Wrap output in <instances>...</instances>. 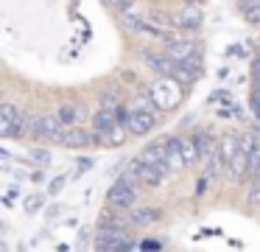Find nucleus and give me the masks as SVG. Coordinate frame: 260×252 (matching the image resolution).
Segmentation results:
<instances>
[{
    "instance_id": "22",
    "label": "nucleus",
    "mask_w": 260,
    "mask_h": 252,
    "mask_svg": "<svg viewBox=\"0 0 260 252\" xmlns=\"http://www.w3.org/2000/svg\"><path fill=\"white\" fill-rule=\"evenodd\" d=\"M179 65L185 67V70L190 73L193 78H199V76H202V70H204V65H202V56H190V59L179 62Z\"/></svg>"
},
{
    "instance_id": "5",
    "label": "nucleus",
    "mask_w": 260,
    "mask_h": 252,
    "mask_svg": "<svg viewBox=\"0 0 260 252\" xmlns=\"http://www.w3.org/2000/svg\"><path fill=\"white\" fill-rule=\"evenodd\" d=\"M137 157H140L146 165H154L159 174H162V177H168V174H171V165H168V143H162V140L148 143Z\"/></svg>"
},
{
    "instance_id": "27",
    "label": "nucleus",
    "mask_w": 260,
    "mask_h": 252,
    "mask_svg": "<svg viewBox=\"0 0 260 252\" xmlns=\"http://www.w3.org/2000/svg\"><path fill=\"white\" fill-rule=\"evenodd\" d=\"M92 165H95V160H92V157H90V160H81L79 162V171H87V168H92Z\"/></svg>"
},
{
    "instance_id": "24",
    "label": "nucleus",
    "mask_w": 260,
    "mask_h": 252,
    "mask_svg": "<svg viewBox=\"0 0 260 252\" xmlns=\"http://www.w3.org/2000/svg\"><path fill=\"white\" fill-rule=\"evenodd\" d=\"M246 202L252 207H260V174L254 179H249V196H246Z\"/></svg>"
},
{
    "instance_id": "7",
    "label": "nucleus",
    "mask_w": 260,
    "mask_h": 252,
    "mask_svg": "<svg viewBox=\"0 0 260 252\" xmlns=\"http://www.w3.org/2000/svg\"><path fill=\"white\" fill-rule=\"evenodd\" d=\"M20 118H23V109L12 101H3L0 104V137L3 140H14V129H17Z\"/></svg>"
},
{
    "instance_id": "3",
    "label": "nucleus",
    "mask_w": 260,
    "mask_h": 252,
    "mask_svg": "<svg viewBox=\"0 0 260 252\" xmlns=\"http://www.w3.org/2000/svg\"><path fill=\"white\" fill-rule=\"evenodd\" d=\"M137 202H140V199H137V188L126 185L123 179H115V182L109 185V190H107L109 210H132Z\"/></svg>"
},
{
    "instance_id": "2",
    "label": "nucleus",
    "mask_w": 260,
    "mask_h": 252,
    "mask_svg": "<svg viewBox=\"0 0 260 252\" xmlns=\"http://www.w3.org/2000/svg\"><path fill=\"white\" fill-rule=\"evenodd\" d=\"M135 241L129 233H115V230H101L95 233V252H132Z\"/></svg>"
},
{
    "instance_id": "12",
    "label": "nucleus",
    "mask_w": 260,
    "mask_h": 252,
    "mask_svg": "<svg viewBox=\"0 0 260 252\" xmlns=\"http://www.w3.org/2000/svg\"><path fill=\"white\" fill-rule=\"evenodd\" d=\"M95 140V134H90V129H81V126H68V132H64L62 137V146L64 149H87V146Z\"/></svg>"
},
{
    "instance_id": "23",
    "label": "nucleus",
    "mask_w": 260,
    "mask_h": 252,
    "mask_svg": "<svg viewBox=\"0 0 260 252\" xmlns=\"http://www.w3.org/2000/svg\"><path fill=\"white\" fill-rule=\"evenodd\" d=\"M70 182V177L68 174H59V177H53L51 182H48V196H59L64 190V185Z\"/></svg>"
},
{
    "instance_id": "10",
    "label": "nucleus",
    "mask_w": 260,
    "mask_h": 252,
    "mask_svg": "<svg viewBox=\"0 0 260 252\" xmlns=\"http://www.w3.org/2000/svg\"><path fill=\"white\" fill-rule=\"evenodd\" d=\"M68 126L62 123L59 115H40V137L42 140H51V143H62Z\"/></svg>"
},
{
    "instance_id": "9",
    "label": "nucleus",
    "mask_w": 260,
    "mask_h": 252,
    "mask_svg": "<svg viewBox=\"0 0 260 252\" xmlns=\"http://www.w3.org/2000/svg\"><path fill=\"white\" fill-rule=\"evenodd\" d=\"M126 129H129V134H135V137L148 134L154 129V112L132 109V106H129V121H126Z\"/></svg>"
},
{
    "instance_id": "17",
    "label": "nucleus",
    "mask_w": 260,
    "mask_h": 252,
    "mask_svg": "<svg viewBox=\"0 0 260 252\" xmlns=\"http://www.w3.org/2000/svg\"><path fill=\"white\" fill-rule=\"evenodd\" d=\"M126 137H129V129H126L123 123H118V126H115L112 132L98 134L95 143H101V146H112V149H118V146H123V143H126Z\"/></svg>"
},
{
    "instance_id": "19",
    "label": "nucleus",
    "mask_w": 260,
    "mask_h": 252,
    "mask_svg": "<svg viewBox=\"0 0 260 252\" xmlns=\"http://www.w3.org/2000/svg\"><path fill=\"white\" fill-rule=\"evenodd\" d=\"M98 104H101V109H120L123 106V95L118 90H107V93H101Z\"/></svg>"
},
{
    "instance_id": "20",
    "label": "nucleus",
    "mask_w": 260,
    "mask_h": 252,
    "mask_svg": "<svg viewBox=\"0 0 260 252\" xmlns=\"http://www.w3.org/2000/svg\"><path fill=\"white\" fill-rule=\"evenodd\" d=\"M56 115L62 118L64 126H76V121H79V106H73V104H62Z\"/></svg>"
},
{
    "instance_id": "28",
    "label": "nucleus",
    "mask_w": 260,
    "mask_h": 252,
    "mask_svg": "<svg viewBox=\"0 0 260 252\" xmlns=\"http://www.w3.org/2000/svg\"><path fill=\"white\" fill-rule=\"evenodd\" d=\"M109 3H112V0H109Z\"/></svg>"
},
{
    "instance_id": "18",
    "label": "nucleus",
    "mask_w": 260,
    "mask_h": 252,
    "mask_svg": "<svg viewBox=\"0 0 260 252\" xmlns=\"http://www.w3.org/2000/svg\"><path fill=\"white\" fill-rule=\"evenodd\" d=\"M179 140H182V154H185L187 168H190V165H196V162H202V160H199V146H196V137H187V134H179Z\"/></svg>"
},
{
    "instance_id": "6",
    "label": "nucleus",
    "mask_w": 260,
    "mask_h": 252,
    "mask_svg": "<svg viewBox=\"0 0 260 252\" xmlns=\"http://www.w3.org/2000/svg\"><path fill=\"white\" fill-rule=\"evenodd\" d=\"M165 53L174 62H185L190 56H199V42L190 37H171L165 39Z\"/></svg>"
},
{
    "instance_id": "13",
    "label": "nucleus",
    "mask_w": 260,
    "mask_h": 252,
    "mask_svg": "<svg viewBox=\"0 0 260 252\" xmlns=\"http://www.w3.org/2000/svg\"><path fill=\"white\" fill-rule=\"evenodd\" d=\"M238 151H241V137L226 132L224 137L218 140V154H221V162H224V174H226V168H230V162L235 160Z\"/></svg>"
},
{
    "instance_id": "14",
    "label": "nucleus",
    "mask_w": 260,
    "mask_h": 252,
    "mask_svg": "<svg viewBox=\"0 0 260 252\" xmlns=\"http://www.w3.org/2000/svg\"><path fill=\"white\" fill-rule=\"evenodd\" d=\"M118 115H115V109H98L95 115H92V134H107V132H112L115 126H118Z\"/></svg>"
},
{
    "instance_id": "25",
    "label": "nucleus",
    "mask_w": 260,
    "mask_h": 252,
    "mask_svg": "<svg viewBox=\"0 0 260 252\" xmlns=\"http://www.w3.org/2000/svg\"><path fill=\"white\" fill-rule=\"evenodd\" d=\"M31 162L40 168H48L51 165V151L48 149H31Z\"/></svg>"
},
{
    "instance_id": "4",
    "label": "nucleus",
    "mask_w": 260,
    "mask_h": 252,
    "mask_svg": "<svg viewBox=\"0 0 260 252\" xmlns=\"http://www.w3.org/2000/svg\"><path fill=\"white\" fill-rule=\"evenodd\" d=\"M174 25L179 31H199L204 25V9L196 3V0H185L179 6V11L174 14Z\"/></svg>"
},
{
    "instance_id": "16",
    "label": "nucleus",
    "mask_w": 260,
    "mask_h": 252,
    "mask_svg": "<svg viewBox=\"0 0 260 252\" xmlns=\"http://www.w3.org/2000/svg\"><path fill=\"white\" fill-rule=\"evenodd\" d=\"M168 165L171 171H185L187 162H185V154H182V140L179 137H168Z\"/></svg>"
},
{
    "instance_id": "21",
    "label": "nucleus",
    "mask_w": 260,
    "mask_h": 252,
    "mask_svg": "<svg viewBox=\"0 0 260 252\" xmlns=\"http://www.w3.org/2000/svg\"><path fill=\"white\" fill-rule=\"evenodd\" d=\"M45 205V193H31V196H25V213H28V216H34L37 210H40V207Z\"/></svg>"
},
{
    "instance_id": "1",
    "label": "nucleus",
    "mask_w": 260,
    "mask_h": 252,
    "mask_svg": "<svg viewBox=\"0 0 260 252\" xmlns=\"http://www.w3.org/2000/svg\"><path fill=\"white\" fill-rule=\"evenodd\" d=\"M182 87L185 84H179L176 78H171V76H159L157 81L151 84V98H154V104H157V109L159 112H165V109H174L176 104L182 101Z\"/></svg>"
},
{
    "instance_id": "11",
    "label": "nucleus",
    "mask_w": 260,
    "mask_h": 252,
    "mask_svg": "<svg viewBox=\"0 0 260 252\" xmlns=\"http://www.w3.org/2000/svg\"><path fill=\"white\" fill-rule=\"evenodd\" d=\"M129 218L135 227H151V224H157L162 218V210L159 207H148V205H135L129 210Z\"/></svg>"
},
{
    "instance_id": "26",
    "label": "nucleus",
    "mask_w": 260,
    "mask_h": 252,
    "mask_svg": "<svg viewBox=\"0 0 260 252\" xmlns=\"http://www.w3.org/2000/svg\"><path fill=\"white\" fill-rule=\"evenodd\" d=\"M143 252H159L162 249V244H159V241H143Z\"/></svg>"
},
{
    "instance_id": "15",
    "label": "nucleus",
    "mask_w": 260,
    "mask_h": 252,
    "mask_svg": "<svg viewBox=\"0 0 260 252\" xmlns=\"http://www.w3.org/2000/svg\"><path fill=\"white\" fill-rule=\"evenodd\" d=\"M132 162H135V168H137V174H140V182H143V185H148V188H157V185H162L165 177H162V174H159L154 165H146L140 157H135Z\"/></svg>"
},
{
    "instance_id": "8",
    "label": "nucleus",
    "mask_w": 260,
    "mask_h": 252,
    "mask_svg": "<svg viewBox=\"0 0 260 252\" xmlns=\"http://www.w3.org/2000/svg\"><path fill=\"white\" fill-rule=\"evenodd\" d=\"M143 59L148 62V67H151L157 76H171L176 78V73H179V62H174L168 53H157V50H143Z\"/></svg>"
}]
</instances>
